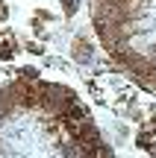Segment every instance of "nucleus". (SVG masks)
<instances>
[{"mask_svg":"<svg viewBox=\"0 0 156 158\" xmlns=\"http://www.w3.org/2000/svg\"><path fill=\"white\" fill-rule=\"evenodd\" d=\"M18 53V44H12V41H3L0 44V59H12Z\"/></svg>","mask_w":156,"mask_h":158,"instance_id":"2","label":"nucleus"},{"mask_svg":"<svg viewBox=\"0 0 156 158\" xmlns=\"http://www.w3.org/2000/svg\"><path fill=\"white\" fill-rule=\"evenodd\" d=\"M74 59L77 62H88V59H91V44H88L86 38H74Z\"/></svg>","mask_w":156,"mask_h":158,"instance_id":"1","label":"nucleus"},{"mask_svg":"<svg viewBox=\"0 0 156 158\" xmlns=\"http://www.w3.org/2000/svg\"><path fill=\"white\" fill-rule=\"evenodd\" d=\"M27 50H29V53H35V56H41V53H44V47H41L38 41H29V44H27Z\"/></svg>","mask_w":156,"mask_h":158,"instance_id":"4","label":"nucleus"},{"mask_svg":"<svg viewBox=\"0 0 156 158\" xmlns=\"http://www.w3.org/2000/svg\"><path fill=\"white\" fill-rule=\"evenodd\" d=\"M62 6H65V15H74L80 3H77V0H62Z\"/></svg>","mask_w":156,"mask_h":158,"instance_id":"3","label":"nucleus"}]
</instances>
